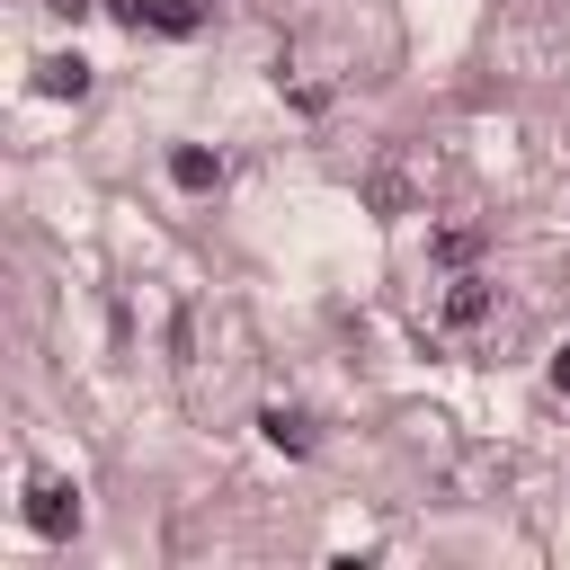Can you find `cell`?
I'll return each instance as SVG.
<instances>
[{
	"label": "cell",
	"mask_w": 570,
	"mask_h": 570,
	"mask_svg": "<svg viewBox=\"0 0 570 570\" xmlns=\"http://www.w3.org/2000/svg\"><path fill=\"white\" fill-rule=\"evenodd\" d=\"M552 383H561V392H570V338H561V347H552Z\"/></svg>",
	"instance_id": "52a82bcc"
},
{
	"label": "cell",
	"mask_w": 570,
	"mask_h": 570,
	"mask_svg": "<svg viewBox=\"0 0 570 570\" xmlns=\"http://www.w3.org/2000/svg\"><path fill=\"white\" fill-rule=\"evenodd\" d=\"M481 312H490V276H454V294H445V321H454V330H472Z\"/></svg>",
	"instance_id": "277c9868"
},
{
	"label": "cell",
	"mask_w": 570,
	"mask_h": 570,
	"mask_svg": "<svg viewBox=\"0 0 570 570\" xmlns=\"http://www.w3.org/2000/svg\"><path fill=\"white\" fill-rule=\"evenodd\" d=\"M27 525L62 543V534L80 525V490H71V481H36V490H27Z\"/></svg>",
	"instance_id": "6da1fadb"
},
{
	"label": "cell",
	"mask_w": 570,
	"mask_h": 570,
	"mask_svg": "<svg viewBox=\"0 0 570 570\" xmlns=\"http://www.w3.org/2000/svg\"><path fill=\"white\" fill-rule=\"evenodd\" d=\"M258 428H267V445H276V454H312V419H303V410H267Z\"/></svg>",
	"instance_id": "5b68a950"
},
{
	"label": "cell",
	"mask_w": 570,
	"mask_h": 570,
	"mask_svg": "<svg viewBox=\"0 0 570 570\" xmlns=\"http://www.w3.org/2000/svg\"><path fill=\"white\" fill-rule=\"evenodd\" d=\"M116 18L160 27V36H196V27H205V9H196V0H116Z\"/></svg>",
	"instance_id": "7a4b0ae2"
},
{
	"label": "cell",
	"mask_w": 570,
	"mask_h": 570,
	"mask_svg": "<svg viewBox=\"0 0 570 570\" xmlns=\"http://www.w3.org/2000/svg\"><path fill=\"white\" fill-rule=\"evenodd\" d=\"M36 89H45V98H80V89H89V62H80V53H53V62H36Z\"/></svg>",
	"instance_id": "3957f363"
},
{
	"label": "cell",
	"mask_w": 570,
	"mask_h": 570,
	"mask_svg": "<svg viewBox=\"0 0 570 570\" xmlns=\"http://www.w3.org/2000/svg\"><path fill=\"white\" fill-rule=\"evenodd\" d=\"M169 178H178L187 196H205V187L223 178V160H214V151H169Z\"/></svg>",
	"instance_id": "8992f818"
}]
</instances>
